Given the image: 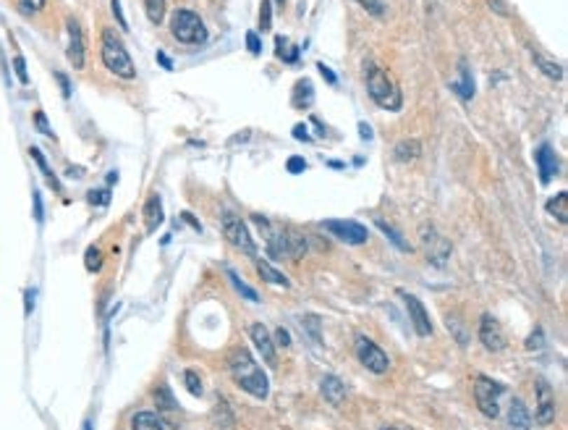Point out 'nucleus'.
Wrapping results in <instances>:
<instances>
[{
  "label": "nucleus",
  "instance_id": "b1692460",
  "mask_svg": "<svg viewBox=\"0 0 568 430\" xmlns=\"http://www.w3.org/2000/svg\"><path fill=\"white\" fill-rule=\"evenodd\" d=\"M286 247H289L291 260H301L307 255V239L293 229H286Z\"/></svg>",
  "mask_w": 568,
  "mask_h": 430
},
{
  "label": "nucleus",
  "instance_id": "6e6552de",
  "mask_svg": "<svg viewBox=\"0 0 568 430\" xmlns=\"http://www.w3.org/2000/svg\"><path fill=\"white\" fill-rule=\"evenodd\" d=\"M322 229L330 231L335 239L351 244V247L367 244V239H369L367 226H361V223H356V220H325V223H322Z\"/></svg>",
  "mask_w": 568,
  "mask_h": 430
},
{
  "label": "nucleus",
  "instance_id": "f3484780",
  "mask_svg": "<svg viewBox=\"0 0 568 430\" xmlns=\"http://www.w3.org/2000/svg\"><path fill=\"white\" fill-rule=\"evenodd\" d=\"M508 425L511 430H529L532 428V412L521 399H513L508 407Z\"/></svg>",
  "mask_w": 568,
  "mask_h": 430
},
{
  "label": "nucleus",
  "instance_id": "393cba45",
  "mask_svg": "<svg viewBox=\"0 0 568 430\" xmlns=\"http://www.w3.org/2000/svg\"><path fill=\"white\" fill-rule=\"evenodd\" d=\"M532 58H534V63H537L539 71H542V74H545L548 79H555V81L563 79V74H566V71H563V66H560V63H555V60H550V58H545L542 53H532Z\"/></svg>",
  "mask_w": 568,
  "mask_h": 430
},
{
  "label": "nucleus",
  "instance_id": "4d7b16f0",
  "mask_svg": "<svg viewBox=\"0 0 568 430\" xmlns=\"http://www.w3.org/2000/svg\"><path fill=\"white\" fill-rule=\"evenodd\" d=\"M278 3H283V0H278Z\"/></svg>",
  "mask_w": 568,
  "mask_h": 430
},
{
  "label": "nucleus",
  "instance_id": "603ef678",
  "mask_svg": "<svg viewBox=\"0 0 568 430\" xmlns=\"http://www.w3.org/2000/svg\"><path fill=\"white\" fill-rule=\"evenodd\" d=\"M55 79L60 81V87H63V95H66V98H69V95H71V84H69V79H66V76H63V74H55Z\"/></svg>",
  "mask_w": 568,
  "mask_h": 430
},
{
  "label": "nucleus",
  "instance_id": "ddd939ff",
  "mask_svg": "<svg viewBox=\"0 0 568 430\" xmlns=\"http://www.w3.org/2000/svg\"><path fill=\"white\" fill-rule=\"evenodd\" d=\"M249 336L251 341H254V347H257V351L262 354V360L268 362L270 368H275L278 365V354H275V344H272V339H270V330L262 325V323H254L249 328Z\"/></svg>",
  "mask_w": 568,
  "mask_h": 430
},
{
  "label": "nucleus",
  "instance_id": "1a4fd4ad",
  "mask_svg": "<svg viewBox=\"0 0 568 430\" xmlns=\"http://www.w3.org/2000/svg\"><path fill=\"white\" fill-rule=\"evenodd\" d=\"M399 294L403 297V304H406V310H409V321L411 325H414V330H417V336H422V339L432 336V323H429V315L427 310H424V304H422L414 294H409V291H399Z\"/></svg>",
  "mask_w": 568,
  "mask_h": 430
},
{
  "label": "nucleus",
  "instance_id": "2f4dec72",
  "mask_svg": "<svg viewBox=\"0 0 568 430\" xmlns=\"http://www.w3.org/2000/svg\"><path fill=\"white\" fill-rule=\"evenodd\" d=\"M155 401H158L160 410H173V407H176V399H173V394L168 391V386L155 389Z\"/></svg>",
  "mask_w": 568,
  "mask_h": 430
},
{
  "label": "nucleus",
  "instance_id": "37998d69",
  "mask_svg": "<svg viewBox=\"0 0 568 430\" xmlns=\"http://www.w3.org/2000/svg\"><path fill=\"white\" fill-rule=\"evenodd\" d=\"M21 3V11H27V13H37V11L45 8V0H19Z\"/></svg>",
  "mask_w": 568,
  "mask_h": 430
},
{
  "label": "nucleus",
  "instance_id": "ea45409f",
  "mask_svg": "<svg viewBox=\"0 0 568 430\" xmlns=\"http://www.w3.org/2000/svg\"><path fill=\"white\" fill-rule=\"evenodd\" d=\"M13 69H16V76H19L21 84H27V81H29V74H27V63H24V58H21V55H16V58H13Z\"/></svg>",
  "mask_w": 568,
  "mask_h": 430
},
{
  "label": "nucleus",
  "instance_id": "6e6d98bb",
  "mask_svg": "<svg viewBox=\"0 0 568 430\" xmlns=\"http://www.w3.org/2000/svg\"><path fill=\"white\" fill-rule=\"evenodd\" d=\"M380 430H399V428H390V425H385V428H380Z\"/></svg>",
  "mask_w": 568,
  "mask_h": 430
},
{
  "label": "nucleus",
  "instance_id": "dca6fc26",
  "mask_svg": "<svg viewBox=\"0 0 568 430\" xmlns=\"http://www.w3.org/2000/svg\"><path fill=\"white\" fill-rule=\"evenodd\" d=\"M319 391H322V396H325L333 407H340L343 399H346V386H343V380L335 378V375H325L322 383H319Z\"/></svg>",
  "mask_w": 568,
  "mask_h": 430
},
{
  "label": "nucleus",
  "instance_id": "49530a36",
  "mask_svg": "<svg viewBox=\"0 0 568 430\" xmlns=\"http://www.w3.org/2000/svg\"><path fill=\"white\" fill-rule=\"evenodd\" d=\"M34 123H37V129H40L42 134H48V137H53L50 123H48V119H45V113H34Z\"/></svg>",
  "mask_w": 568,
  "mask_h": 430
},
{
  "label": "nucleus",
  "instance_id": "c03bdc74",
  "mask_svg": "<svg viewBox=\"0 0 568 430\" xmlns=\"http://www.w3.org/2000/svg\"><path fill=\"white\" fill-rule=\"evenodd\" d=\"M108 200H110V194L105 189H92L90 192V202H92V205H108Z\"/></svg>",
  "mask_w": 568,
  "mask_h": 430
},
{
  "label": "nucleus",
  "instance_id": "f03ea898",
  "mask_svg": "<svg viewBox=\"0 0 568 430\" xmlns=\"http://www.w3.org/2000/svg\"><path fill=\"white\" fill-rule=\"evenodd\" d=\"M367 92L372 102L380 105L382 110H401L403 105V95H401L399 84L390 79L388 71L380 69V66H369L367 71Z\"/></svg>",
  "mask_w": 568,
  "mask_h": 430
},
{
  "label": "nucleus",
  "instance_id": "a211bd4d",
  "mask_svg": "<svg viewBox=\"0 0 568 430\" xmlns=\"http://www.w3.org/2000/svg\"><path fill=\"white\" fill-rule=\"evenodd\" d=\"M254 268H257L259 278L268 281V283H272V286H283V289H289V286H291V281L286 278L280 270L272 268L268 260H259V257H254Z\"/></svg>",
  "mask_w": 568,
  "mask_h": 430
},
{
  "label": "nucleus",
  "instance_id": "c756f323",
  "mask_svg": "<svg viewBox=\"0 0 568 430\" xmlns=\"http://www.w3.org/2000/svg\"><path fill=\"white\" fill-rule=\"evenodd\" d=\"M228 278H230V283H233V286H236V291H239L241 297H247V300L249 302H259V294L254 289H251L249 283H244V281L239 278V276H236V270H230L228 268Z\"/></svg>",
  "mask_w": 568,
  "mask_h": 430
},
{
  "label": "nucleus",
  "instance_id": "f704fd0d",
  "mask_svg": "<svg viewBox=\"0 0 568 430\" xmlns=\"http://www.w3.org/2000/svg\"><path fill=\"white\" fill-rule=\"evenodd\" d=\"M183 383H186V389H189L191 396H202V380L194 370L183 372Z\"/></svg>",
  "mask_w": 568,
  "mask_h": 430
},
{
  "label": "nucleus",
  "instance_id": "a878e982",
  "mask_svg": "<svg viewBox=\"0 0 568 430\" xmlns=\"http://www.w3.org/2000/svg\"><path fill=\"white\" fill-rule=\"evenodd\" d=\"M548 213L553 218H558V223L566 226L568 223V194L566 192H558L553 200H548Z\"/></svg>",
  "mask_w": 568,
  "mask_h": 430
},
{
  "label": "nucleus",
  "instance_id": "72a5a7b5",
  "mask_svg": "<svg viewBox=\"0 0 568 430\" xmlns=\"http://www.w3.org/2000/svg\"><path fill=\"white\" fill-rule=\"evenodd\" d=\"M356 3H359L367 13L377 16V19H382V16H385V0H356Z\"/></svg>",
  "mask_w": 568,
  "mask_h": 430
},
{
  "label": "nucleus",
  "instance_id": "412c9836",
  "mask_svg": "<svg viewBox=\"0 0 568 430\" xmlns=\"http://www.w3.org/2000/svg\"><path fill=\"white\" fill-rule=\"evenodd\" d=\"M131 430H165V422L160 420V415L144 410L131 417Z\"/></svg>",
  "mask_w": 568,
  "mask_h": 430
},
{
  "label": "nucleus",
  "instance_id": "9d476101",
  "mask_svg": "<svg viewBox=\"0 0 568 430\" xmlns=\"http://www.w3.org/2000/svg\"><path fill=\"white\" fill-rule=\"evenodd\" d=\"M479 341L487 351H503L506 349V333L500 328V323L492 315H482L479 321Z\"/></svg>",
  "mask_w": 568,
  "mask_h": 430
},
{
  "label": "nucleus",
  "instance_id": "3c124183",
  "mask_svg": "<svg viewBox=\"0 0 568 430\" xmlns=\"http://www.w3.org/2000/svg\"><path fill=\"white\" fill-rule=\"evenodd\" d=\"M34 218L42 220V200H40V192H34Z\"/></svg>",
  "mask_w": 568,
  "mask_h": 430
},
{
  "label": "nucleus",
  "instance_id": "39448f33",
  "mask_svg": "<svg viewBox=\"0 0 568 430\" xmlns=\"http://www.w3.org/2000/svg\"><path fill=\"white\" fill-rule=\"evenodd\" d=\"M500 394H503V383L498 380L485 378V375L474 380V401H477L479 412L490 420H495L500 415Z\"/></svg>",
  "mask_w": 568,
  "mask_h": 430
},
{
  "label": "nucleus",
  "instance_id": "20e7f679",
  "mask_svg": "<svg viewBox=\"0 0 568 430\" xmlns=\"http://www.w3.org/2000/svg\"><path fill=\"white\" fill-rule=\"evenodd\" d=\"M170 32H173V37L179 42H183V45H205V42H207V27H205V21L189 8L173 11V16H170Z\"/></svg>",
  "mask_w": 568,
  "mask_h": 430
},
{
  "label": "nucleus",
  "instance_id": "2eb2a0df",
  "mask_svg": "<svg viewBox=\"0 0 568 430\" xmlns=\"http://www.w3.org/2000/svg\"><path fill=\"white\" fill-rule=\"evenodd\" d=\"M534 161H537L539 179H542V184H550V181H553V176L558 173V158H555L553 147H550V145H542V147L534 152Z\"/></svg>",
  "mask_w": 568,
  "mask_h": 430
},
{
  "label": "nucleus",
  "instance_id": "c85d7f7f",
  "mask_svg": "<svg viewBox=\"0 0 568 430\" xmlns=\"http://www.w3.org/2000/svg\"><path fill=\"white\" fill-rule=\"evenodd\" d=\"M144 11L152 24H162L165 19V0H144Z\"/></svg>",
  "mask_w": 568,
  "mask_h": 430
},
{
  "label": "nucleus",
  "instance_id": "58836bf2",
  "mask_svg": "<svg viewBox=\"0 0 568 430\" xmlns=\"http://www.w3.org/2000/svg\"><path fill=\"white\" fill-rule=\"evenodd\" d=\"M286 168H289V173H304V170H307V161L299 158V155H293V158H289Z\"/></svg>",
  "mask_w": 568,
  "mask_h": 430
},
{
  "label": "nucleus",
  "instance_id": "4468645a",
  "mask_svg": "<svg viewBox=\"0 0 568 430\" xmlns=\"http://www.w3.org/2000/svg\"><path fill=\"white\" fill-rule=\"evenodd\" d=\"M87 48H84V34L76 19H69V60L74 69H84Z\"/></svg>",
  "mask_w": 568,
  "mask_h": 430
},
{
  "label": "nucleus",
  "instance_id": "f257e3e1",
  "mask_svg": "<svg viewBox=\"0 0 568 430\" xmlns=\"http://www.w3.org/2000/svg\"><path fill=\"white\" fill-rule=\"evenodd\" d=\"M228 370H230V375H233V380H236V386H239L241 391L251 394L254 399H268L270 396L268 375H265V370L259 368V362L251 357L249 349L239 347V349L230 351Z\"/></svg>",
  "mask_w": 568,
  "mask_h": 430
},
{
  "label": "nucleus",
  "instance_id": "09e8293b",
  "mask_svg": "<svg viewBox=\"0 0 568 430\" xmlns=\"http://www.w3.org/2000/svg\"><path fill=\"white\" fill-rule=\"evenodd\" d=\"M317 69H319V74H322V76H325V79L330 81V84H335V81H338V76H335V74H333V71H330L328 66H325V63H319Z\"/></svg>",
  "mask_w": 568,
  "mask_h": 430
},
{
  "label": "nucleus",
  "instance_id": "9b49d317",
  "mask_svg": "<svg viewBox=\"0 0 568 430\" xmlns=\"http://www.w3.org/2000/svg\"><path fill=\"white\" fill-rule=\"evenodd\" d=\"M534 417H537V425H550L555 420V394L550 389L548 380H537V410H534Z\"/></svg>",
  "mask_w": 568,
  "mask_h": 430
},
{
  "label": "nucleus",
  "instance_id": "79ce46f5",
  "mask_svg": "<svg viewBox=\"0 0 568 430\" xmlns=\"http://www.w3.org/2000/svg\"><path fill=\"white\" fill-rule=\"evenodd\" d=\"M110 6H113V16L118 19V27L123 32L129 29V21H126V16H123V11H120V0H110Z\"/></svg>",
  "mask_w": 568,
  "mask_h": 430
},
{
  "label": "nucleus",
  "instance_id": "bb28decb",
  "mask_svg": "<svg viewBox=\"0 0 568 430\" xmlns=\"http://www.w3.org/2000/svg\"><path fill=\"white\" fill-rule=\"evenodd\" d=\"M375 226H377L380 231H382V234H385V236H388L390 241H393V244H396V247H399L401 252H411V244L406 239H403V236H401L399 231L393 229V226H390V223H385V220L382 218H377L375 220Z\"/></svg>",
  "mask_w": 568,
  "mask_h": 430
},
{
  "label": "nucleus",
  "instance_id": "a19ab883",
  "mask_svg": "<svg viewBox=\"0 0 568 430\" xmlns=\"http://www.w3.org/2000/svg\"><path fill=\"white\" fill-rule=\"evenodd\" d=\"M545 336H542V328H537L532 336H529V341H527V349L529 351H537V349H542V344H545Z\"/></svg>",
  "mask_w": 568,
  "mask_h": 430
},
{
  "label": "nucleus",
  "instance_id": "c9c22d12",
  "mask_svg": "<svg viewBox=\"0 0 568 430\" xmlns=\"http://www.w3.org/2000/svg\"><path fill=\"white\" fill-rule=\"evenodd\" d=\"M272 27V6L270 0H262V8H259V29L268 32Z\"/></svg>",
  "mask_w": 568,
  "mask_h": 430
},
{
  "label": "nucleus",
  "instance_id": "a18cd8bd",
  "mask_svg": "<svg viewBox=\"0 0 568 430\" xmlns=\"http://www.w3.org/2000/svg\"><path fill=\"white\" fill-rule=\"evenodd\" d=\"M247 45H249L251 55H259V53H262V42H259V37L254 34V32H249V34H247Z\"/></svg>",
  "mask_w": 568,
  "mask_h": 430
},
{
  "label": "nucleus",
  "instance_id": "0eeeda50",
  "mask_svg": "<svg viewBox=\"0 0 568 430\" xmlns=\"http://www.w3.org/2000/svg\"><path fill=\"white\" fill-rule=\"evenodd\" d=\"M354 351H356L359 362L367 368L369 372H375V375H385V372L390 370V357L380 349L377 344L369 339V336H359V339H356V347H354Z\"/></svg>",
  "mask_w": 568,
  "mask_h": 430
},
{
  "label": "nucleus",
  "instance_id": "de8ad7c7",
  "mask_svg": "<svg viewBox=\"0 0 568 430\" xmlns=\"http://www.w3.org/2000/svg\"><path fill=\"white\" fill-rule=\"evenodd\" d=\"M275 341H278L280 347H291V333L286 328H278L275 330Z\"/></svg>",
  "mask_w": 568,
  "mask_h": 430
},
{
  "label": "nucleus",
  "instance_id": "4be33fe9",
  "mask_svg": "<svg viewBox=\"0 0 568 430\" xmlns=\"http://www.w3.org/2000/svg\"><path fill=\"white\" fill-rule=\"evenodd\" d=\"M268 255L272 260H283L289 257V247H286V231H270L268 234Z\"/></svg>",
  "mask_w": 568,
  "mask_h": 430
},
{
  "label": "nucleus",
  "instance_id": "864d4df0",
  "mask_svg": "<svg viewBox=\"0 0 568 430\" xmlns=\"http://www.w3.org/2000/svg\"><path fill=\"white\" fill-rule=\"evenodd\" d=\"M158 60H160V63H162V66H165V69H168V71L173 69V60H170L168 55H165V53H158Z\"/></svg>",
  "mask_w": 568,
  "mask_h": 430
},
{
  "label": "nucleus",
  "instance_id": "7c9ffc66",
  "mask_svg": "<svg viewBox=\"0 0 568 430\" xmlns=\"http://www.w3.org/2000/svg\"><path fill=\"white\" fill-rule=\"evenodd\" d=\"M32 158H34V161H37V166H40V170L42 173H45V176H48V181H50V187L53 189H60L58 187V181H55V176H53V170H50V166H48V161H45V158H42V152L37 150V147H32Z\"/></svg>",
  "mask_w": 568,
  "mask_h": 430
},
{
  "label": "nucleus",
  "instance_id": "5701e85b",
  "mask_svg": "<svg viewBox=\"0 0 568 430\" xmlns=\"http://www.w3.org/2000/svg\"><path fill=\"white\" fill-rule=\"evenodd\" d=\"M144 223H147V231H155L162 223V202L158 194H152L144 205Z\"/></svg>",
  "mask_w": 568,
  "mask_h": 430
},
{
  "label": "nucleus",
  "instance_id": "473e14b6",
  "mask_svg": "<svg viewBox=\"0 0 568 430\" xmlns=\"http://www.w3.org/2000/svg\"><path fill=\"white\" fill-rule=\"evenodd\" d=\"M84 265H87L90 273H97V270L102 268V252L97 250V247H90V250H87V257H84Z\"/></svg>",
  "mask_w": 568,
  "mask_h": 430
},
{
  "label": "nucleus",
  "instance_id": "423d86ee",
  "mask_svg": "<svg viewBox=\"0 0 568 430\" xmlns=\"http://www.w3.org/2000/svg\"><path fill=\"white\" fill-rule=\"evenodd\" d=\"M223 236L228 239V244H233L236 250H241L244 255H249L251 260L257 257V247H254V239H251L247 223L241 218H236L233 213H226L223 215Z\"/></svg>",
  "mask_w": 568,
  "mask_h": 430
},
{
  "label": "nucleus",
  "instance_id": "cd10ccee",
  "mask_svg": "<svg viewBox=\"0 0 568 430\" xmlns=\"http://www.w3.org/2000/svg\"><path fill=\"white\" fill-rule=\"evenodd\" d=\"M312 81L310 79H301L299 84H296V92H293V105H312Z\"/></svg>",
  "mask_w": 568,
  "mask_h": 430
},
{
  "label": "nucleus",
  "instance_id": "aec40b11",
  "mask_svg": "<svg viewBox=\"0 0 568 430\" xmlns=\"http://www.w3.org/2000/svg\"><path fill=\"white\" fill-rule=\"evenodd\" d=\"M461 79L459 81H450V90L459 95L461 100H471L474 98V79L466 69V60H461Z\"/></svg>",
  "mask_w": 568,
  "mask_h": 430
},
{
  "label": "nucleus",
  "instance_id": "8fccbe9b",
  "mask_svg": "<svg viewBox=\"0 0 568 430\" xmlns=\"http://www.w3.org/2000/svg\"><path fill=\"white\" fill-rule=\"evenodd\" d=\"M293 137H296V140H304V142L312 140L310 134H307V126H301V123H299V126H293Z\"/></svg>",
  "mask_w": 568,
  "mask_h": 430
},
{
  "label": "nucleus",
  "instance_id": "7ed1b4c3",
  "mask_svg": "<svg viewBox=\"0 0 568 430\" xmlns=\"http://www.w3.org/2000/svg\"><path fill=\"white\" fill-rule=\"evenodd\" d=\"M102 63L108 66V71H113L120 79H134L137 69H134V60H131L129 51L123 48L120 37L113 29L102 32Z\"/></svg>",
  "mask_w": 568,
  "mask_h": 430
},
{
  "label": "nucleus",
  "instance_id": "e433bc0d",
  "mask_svg": "<svg viewBox=\"0 0 568 430\" xmlns=\"http://www.w3.org/2000/svg\"><path fill=\"white\" fill-rule=\"evenodd\" d=\"M448 328L453 330V333H456V339H459V344L461 347H466L469 344V339H466V333H464V328H461V321L459 318H456V315H448Z\"/></svg>",
  "mask_w": 568,
  "mask_h": 430
},
{
  "label": "nucleus",
  "instance_id": "4c0bfd02",
  "mask_svg": "<svg viewBox=\"0 0 568 430\" xmlns=\"http://www.w3.org/2000/svg\"><path fill=\"white\" fill-rule=\"evenodd\" d=\"M301 325L310 328L312 341H319V318L317 315H304V318H301Z\"/></svg>",
  "mask_w": 568,
  "mask_h": 430
},
{
  "label": "nucleus",
  "instance_id": "6ab92c4d",
  "mask_svg": "<svg viewBox=\"0 0 568 430\" xmlns=\"http://www.w3.org/2000/svg\"><path fill=\"white\" fill-rule=\"evenodd\" d=\"M422 155V142L419 140H401L396 147H393V158L399 163H411L417 161Z\"/></svg>",
  "mask_w": 568,
  "mask_h": 430
},
{
  "label": "nucleus",
  "instance_id": "f8f14e48",
  "mask_svg": "<svg viewBox=\"0 0 568 430\" xmlns=\"http://www.w3.org/2000/svg\"><path fill=\"white\" fill-rule=\"evenodd\" d=\"M422 241H424V250H427V260L438 262V265H443L445 262V257L450 255V244L440 234H435V229L432 226H422Z\"/></svg>",
  "mask_w": 568,
  "mask_h": 430
},
{
  "label": "nucleus",
  "instance_id": "5fc2aeb1",
  "mask_svg": "<svg viewBox=\"0 0 568 430\" xmlns=\"http://www.w3.org/2000/svg\"><path fill=\"white\" fill-rule=\"evenodd\" d=\"M359 129H361V137H364V140H372V129H369L367 123H361Z\"/></svg>",
  "mask_w": 568,
  "mask_h": 430
}]
</instances>
